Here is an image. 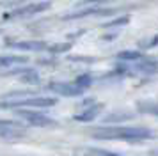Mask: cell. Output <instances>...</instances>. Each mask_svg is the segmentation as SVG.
<instances>
[{"mask_svg": "<svg viewBox=\"0 0 158 156\" xmlns=\"http://www.w3.org/2000/svg\"><path fill=\"white\" fill-rule=\"evenodd\" d=\"M93 137L101 140L144 142L153 137V131L146 126H103L94 129Z\"/></svg>", "mask_w": 158, "mask_h": 156, "instance_id": "obj_1", "label": "cell"}, {"mask_svg": "<svg viewBox=\"0 0 158 156\" xmlns=\"http://www.w3.org/2000/svg\"><path fill=\"white\" fill-rule=\"evenodd\" d=\"M57 105V98H20V99H9V101H0V108H22V106H37V108H46V106Z\"/></svg>", "mask_w": 158, "mask_h": 156, "instance_id": "obj_2", "label": "cell"}, {"mask_svg": "<svg viewBox=\"0 0 158 156\" xmlns=\"http://www.w3.org/2000/svg\"><path fill=\"white\" fill-rule=\"evenodd\" d=\"M25 137H27V128L23 124L15 122V121L0 119V138L7 142H16L20 138H25Z\"/></svg>", "mask_w": 158, "mask_h": 156, "instance_id": "obj_3", "label": "cell"}, {"mask_svg": "<svg viewBox=\"0 0 158 156\" xmlns=\"http://www.w3.org/2000/svg\"><path fill=\"white\" fill-rule=\"evenodd\" d=\"M16 115L22 117L23 121H27L30 126H37V128H50V126H57V122L48 117L46 113L43 112H34V110H23V108H18L16 110Z\"/></svg>", "mask_w": 158, "mask_h": 156, "instance_id": "obj_4", "label": "cell"}, {"mask_svg": "<svg viewBox=\"0 0 158 156\" xmlns=\"http://www.w3.org/2000/svg\"><path fill=\"white\" fill-rule=\"evenodd\" d=\"M50 2H37V4H29V6L18 7L15 11L6 14V20H16V18H27V16H34L37 13H43L46 9H50Z\"/></svg>", "mask_w": 158, "mask_h": 156, "instance_id": "obj_5", "label": "cell"}, {"mask_svg": "<svg viewBox=\"0 0 158 156\" xmlns=\"http://www.w3.org/2000/svg\"><path fill=\"white\" fill-rule=\"evenodd\" d=\"M48 91L55 92L59 96H68V98H75V96H82L84 89L78 87L75 82H52L48 85Z\"/></svg>", "mask_w": 158, "mask_h": 156, "instance_id": "obj_6", "label": "cell"}, {"mask_svg": "<svg viewBox=\"0 0 158 156\" xmlns=\"http://www.w3.org/2000/svg\"><path fill=\"white\" fill-rule=\"evenodd\" d=\"M9 48L15 50H23V51H41V50H48L44 41H16V43H7Z\"/></svg>", "mask_w": 158, "mask_h": 156, "instance_id": "obj_7", "label": "cell"}, {"mask_svg": "<svg viewBox=\"0 0 158 156\" xmlns=\"http://www.w3.org/2000/svg\"><path fill=\"white\" fill-rule=\"evenodd\" d=\"M103 16V14H112L110 9H101V7H91V9H84V11H77V13H69L64 16V20H80V18H87V16Z\"/></svg>", "mask_w": 158, "mask_h": 156, "instance_id": "obj_8", "label": "cell"}, {"mask_svg": "<svg viewBox=\"0 0 158 156\" xmlns=\"http://www.w3.org/2000/svg\"><path fill=\"white\" fill-rule=\"evenodd\" d=\"M103 108V105L101 103H94L93 106H89V108H85L82 113H78V115H75V119L80 121V122H89V121L96 119L98 115H100V110Z\"/></svg>", "mask_w": 158, "mask_h": 156, "instance_id": "obj_9", "label": "cell"}, {"mask_svg": "<svg viewBox=\"0 0 158 156\" xmlns=\"http://www.w3.org/2000/svg\"><path fill=\"white\" fill-rule=\"evenodd\" d=\"M13 75H20L25 84H39V75H37L36 69H30V68H25V69H16L11 71Z\"/></svg>", "mask_w": 158, "mask_h": 156, "instance_id": "obj_10", "label": "cell"}, {"mask_svg": "<svg viewBox=\"0 0 158 156\" xmlns=\"http://www.w3.org/2000/svg\"><path fill=\"white\" fill-rule=\"evenodd\" d=\"M27 62L25 55H0V69H6L13 64H22Z\"/></svg>", "mask_w": 158, "mask_h": 156, "instance_id": "obj_11", "label": "cell"}, {"mask_svg": "<svg viewBox=\"0 0 158 156\" xmlns=\"http://www.w3.org/2000/svg\"><path fill=\"white\" fill-rule=\"evenodd\" d=\"M135 69H139L140 73H149V75L151 73H158V62L149 60V59H142Z\"/></svg>", "mask_w": 158, "mask_h": 156, "instance_id": "obj_12", "label": "cell"}, {"mask_svg": "<svg viewBox=\"0 0 158 156\" xmlns=\"http://www.w3.org/2000/svg\"><path fill=\"white\" fill-rule=\"evenodd\" d=\"M128 119H133V113L114 112V113H110V115L105 117V122H114V124H117V122H121V121H128Z\"/></svg>", "mask_w": 158, "mask_h": 156, "instance_id": "obj_13", "label": "cell"}, {"mask_svg": "<svg viewBox=\"0 0 158 156\" xmlns=\"http://www.w3.org/2000/svg\"><path fill=\"white\" fill-rule=\"evenodd\" d=\"M117 59H121V60H142L144 57L139 51H121L117 55Z\"/></svg>", "mask_w": 158, "mask_h": 156, "instance_id": "obj_14", "label": "cell"}, {"mask_svg": "<svg viewBox=\"0 0 158 156\" xmlns=\"http://www.w3.org/2000/svg\"><path fill=\"white\" fill-rule=\"evenodd\" d=\"M69 48H71V44H69V43H59V44L48 46V51L53 53V55H59V53H62V51H68Z\"/></svg>", "mask_w": 158, "mask_h": 156, "instance_id": "obj_15", "label": "cell"}, {"mask_svg": "<svg viewBox=\"0 0 158 156\" xmlns=\"http://www.w3.org/2000/svg\"><path fill=\"white\" fill-rule=\"evenodd\" d=\"M91 82H93V78L89 76V75H82V76H78L77 80H75V84L78 85V87H82V89L89 87V85H91Z\"/></svg>", "mask_w": 158, "mask_h": 156, "instance_id": "obj_16", "label": "cell"}, {"mask_svg": "<svg viewBox=\"0 0 158 156\" xmlns=\"http://www.w3.org/2000/svg\"><path fill=\"white\" fill-rule=\"evenodd\" d=\"M128 21H130V16H121V18H117V20L107 23L105 27H119V25H126Z\"/></svg>", "mask_w": 158, "mask_h": 156, "instance_id": "obj_17", "label": "cell"}, {"mask_svg": "<svg viewBox=\"0 0 158 156\" xmlns=\"http://www.w3.org/2000/svg\"><path fill=\"white\" fill-rule=\"evenodd\" d=\"M98 156H119L115 153H108V151H98Z\"/></svg>", "mask_w": 158, "mask_h": 156, "instance_id": "obj_18", "label": "cell"}, {"mask_svg": "<svg viewBox=\"0 0 158 156\" xmlns=\"http://www.w3.org/2000/svg\"><path fill=\"white\" fill-rule=\"evenodd\" d=\"M155 113H158V110H156V112H155Z\"/></svg>", "mask_w": 158, "mask_h": 156, "instance_id": "obj_19", "label": "cell"}]
</instances>
